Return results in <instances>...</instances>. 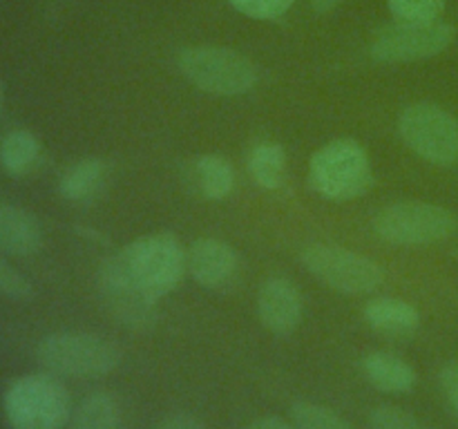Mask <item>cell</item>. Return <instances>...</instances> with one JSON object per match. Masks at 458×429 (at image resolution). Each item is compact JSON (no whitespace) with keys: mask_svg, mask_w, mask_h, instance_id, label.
<instances>
[{"mask_svg":"<svg viewBox=\"0 0 458 429\" xmlns=\"http://www.w3.org/2000/svg\"><path fill=\"white\" fill-rule=\"evenodd\" d=\"M4 418L12 429H63L72 416L65 384L54 374H27L13 380L3 396Z\"/></svg>","mask_w":458,"mask_h":429,"instance_id":"6da1fadb","label":"cell"},{"mask_svg":"<svg viewBox=\"0 0 458 429\" xmlns=\"http://www.w3.org/2000/svg\"><path fill=\"white\" fill-rule=\"evenodd\" d=\"M45 371L65 378H101L121 365V349L112 340L88 331H58L36 347Z\"/></svg>","mask_w":458,"mask_h":429,"instance_id":"7a4b0ae2","label":"cell"},{"mask_svg":"<svg viewBox=\"0 0 458 429\" xmlns=\"http://www.w3.org/2000/svg\"><path fill=\"white\" fill-rule=\"evenodd\" d=\"M177 67L183 79L213 97H240L250 92L259 80V70L249 56L231 47L197 45L177 54Z\"/></svg>","mask_w":458,"mask_h":429,"instance_id":"3957f363","label":"cell"},{"mask_svg":"<svg viewBox=\"0 0 458 429\" xmlns=\"http://www.w3.org/2000/svg\"><path fill=\"white\" fill-rule=\"evenodd\" d=\"M309 181L320 197L352 201L374 186L369 155L356 139H335L322 146L309 164Z\"/></svg>","mask_w":458,"mask_h":429,"instance_id":"277c9868","label":"cell"},{"mask_svg":"<svg viewBox=\"0 0 458 429\" xmlns=\"http://www.w3.org/2000/svg\"><path fill=\"white\" fill-rule=\"evenodd\" d=\"M130 275L155 299L182 284L188 271V250L173 232H150L116 250Z\"/></svg>","mask_w":458,"mask_h":429,"instance_id":"5b68a950","label":"cell"},{"mask_svg":"<svg viewBox=\"0 0 458 429\" xmlns=\"http://www.w3.org/2000/svg\"><path fill=\"white\" fill-rule=\"evenodd\" d=\"M374 232L394 246H428L450 240L458 222L454 213L428 201H396L376 213Z\"/></svg>","mask_w":458,"mask_h":429,"instance_id":"8992f818","label":"cell"},{"mask_svg":"<svg viewBox=\"0 0 458 429\" xmlns=\"http://www.w3.org/2000/svg\"><path fill=\"white\" fill-rule=\"evenodd\" d=\"M398 132L405 146L428 164L443 168L458 164V119L445 107L411 103L398 116Z\"/></svg>","mask_w":458,"mask_h":429,"instance_id":"52a82bcc","label":"cell"},{"mask_svg":"<svg viewBox=\"0 0 458 429\" xmlns=\"http://www.w3.org/2000/svg\"><path fill=\"white\" fill-rule=\"evenodd\" d=\"M456 31L443 21H394L380 27L369 45V56L378 63L428 61L445 52Z\"/></svg>","mask_w":458,"mask_h":429,"instance_id":"ba28073f","label":"cell"},{"mask_svg":"<svg viewBox=\"0 0 458 429\" xmlns=\"http://www.w3.org/2000/svg\"><path fill=\"white\" fill-rule=\"evenodd\" d=\"M304 268L329 289L347 295L374 293L385 282L380 264L334 244H309L300 255Z\"/></svg>","mask_w":458,"mask_h":429,"instance_id":"9c48e42d","label":"cell"},{"mask_svg":"<svg viewBox=\"0 0 458 429\" xmlns=\"http://www.w3.org/2000/svg\"><path fill=\"white\" fill-rule=\"evenodd\" d=\"M97 284L103 307L121 326L130 331H150L157 324L159 299L148 295L139 286L116 253L103 259Z\"/></svg>","mask_w":458,"mask_h":429,"instance_id":"30bf717a","label":"cell"},{"mask_svg":"<svg viewBox=\"0 0 458 429\" xmlns=\"http://www.w3.org/2000/svg\"><path fill=\"white\" fill-rule=\"evenodd\" d=\"M188 273L208 290H226L240 277V255L215 237H199L188 248Z\"/></svg>","mask_w":458,"mask_h":429,"instance_id":"8fae6325","label":"cell"},{"mask_svg":"<svg viewBox=\"0 0 458 429\" xmlns=\"http://www.w3.org/2000/svg\"><path fill=\"white\" fill-rule=\"evenodd\" d=\"M258 313L262 324L276 335H291L302 322V295L286 277H268L258 293Z\"/></svg>","mask_w":458,"mask_h":429,"instance_id":"7c38bea8","label":"cell"},{"mask_svg":"<svg viewBox=\"0 0 458 429\" xmlns=\"http://www.w3.org/2000/svg\"><path fill=\"white\" fill-rule=\"evenodd\" d=\"M45 232L30 210L0 199V253L27 257L43 248Z\"/></svg>","mask_w":458,"mask_h":429,"instance_id":"4fadbf2b","label":"cell"},{"mask_svg":"<svg viewBox=\"0 0 458 429\" xmlns=\"http://www.w3.org/2000/svg\"><path fill=\"white\" fill-rule=\"evenodd\" d=\"M362 315L376 333L387 338H410L420 326L419 308L407 299L389 298V295L367 302Z\"/></svg>","mask_w":458,"mask_h":429,"instance_id":"5bb4252c","label":"cell"},{"mask_svg":"<svg viewBox=\"0 0 458 429\" xmlns=\"http://www.w3.org/2000/svg\"><path fill=\"white\" fill-rule=\"evenodd\" d=\"M360 371L371 387L385 393H407L416 387L414 366L389 351L367 353L360 362Z\"/></svg>","mask_w":458,"mask_h":429,"instance_id":"9a60e30c","label":"cell"},{"mask_svg":"<svg viewBox=\"0 0 458 429\" xmlns=\"http://www.w3.org/2000/svg\"><path fill=\"white\" fill-rule=\"evenodd\" d=\"M43 156V143L31 130L13 128L0 139V168L12 177L34 172Z\"/></svg>","mask_w":458,"mask_h":429,"instance_id":"2e32d148","label":"cell"},{"mask_svg":"<svg viewBox=\"0 0 458 429\" xmlns=\"http://www.w3.org/2000/svg\"><path fill=\"white\" fill-rule=\"evenodd\" d=\"M106 174V164L101 159L85 156V159L74 161L63 170L61 179H58V192H61L63 199L83 204V201H89L101 192Z\"/></svg>","mask_w":458,"mask_h":429,"instance_id":"e0dca14e","label":"cell"},{"mask_svg":"<svg viewBox=\"0 0 458 429\" xmlns=\"http://www.w3.org/2000/svg\"><path fill=\"white\" fill-rule=\"evenodd\" d=\"M192 181L206 199L222 201L235 188V170L222 155H201L192 164Z\"/></svg>","mask_w":458,"mask_h":429,"instance_id":"ac0fdd59","label":"cell"},{"mask_svg":"<svg viewBox=\"0 0 458 429\" xmlns=\"http://www.w3.org/2000/svg\"><path fill=\"white\" fill-rule=\"evenodd\" d=\"M67 429H123L119 400L107 391L89 393L72 411Z\"/></svg>","mask_w":458,"mask_h":429,"instance_id":"d6986e66","label":"cell"},{"mask_svg":"<svg viewBox=\"0 0 458 429\" xmlns=\"http://www.w3.org/2000/svg\"><path fill=\"white\" fill-rule=\"evenodd\" d=\"M249 172L253 181L264 190H277L284 186L286 179V152L280 143L262 141L255 143L249 152Z\"/></svg>","mask_w":458,"mask_h":429,"instance_id":"ffe728a7","label":"cell"},{"mask_svg":"<svg viewBox=\"0 0 458 429\" xmlns=\"http://www.w3.org/2000/svg\"><path fill=\"white\" fill-rule=\"evenodd\" d=\"M291 420L298 429H356L338 411L311 400L295 402L291 407Z\"/></svg>","mask_w":458,"mask_h":429,"instance_id":"44dd1931","label":"cell"},{"mask_svg":"<svg viewBox=\"0 0 458 429\" xmlns=\"http://www.w3.org/2000/svg\"><path fill=\"white\" fill-rule=\"evenodd\" d=\"M447 0H387L396 21H438Z\"/></svg>","mask_w":458,"mask_h":429,"instance_id":"7402d4cb","label":"cell"},{"mask_svg":"<svg viewBox=\"0 0 458 429\" xmlns=\"http://www.w3.org/2000/svg\"><path fill=\"white\" fill-rule=\"evenodd\" d=\"M369 427L371 429H437L428 425L425 420L416 418L407 409L392 405L376 407L369 414Z\"/></svg>","mask_w":458,"mask_h":429,"instance_id":"603a6c76","label":"cell"},{"mask_svg":"<svg viewBox=\"0 0 458 429\" xmlns=\"http://www.w3.org/2000/svg\"><path fill=\"white\" fill-rule=\"evenodd\" d=\"M228 3L255 21H277L293 7L295 0H228Z\"/></svg>","mask_w":458,"mask_h":429,"instance_id":"cb8c5ba5","label":"cell"},{"mask_svg":"<svg viewBox=\"0 0 458 429\" xmlns=\"http://www.w3.org/2000/svg\"><path fill=\"white\" fill-rule=\"evenodd\" d=\"M34 293L31 282L0 255V295L12 299H30Z\"/></svg>","mask_w":458,"mask_h":429,"instance_id":"d4e9b609","label":"cell"},{"mask_svg":"<svg viewBox=\"0 0 458 429\" xmlns=\"http://www.w3.org/2000/svg\"><path fill=\"white\" fill-rule=\"evenodd\" d=\"M438 383H441V391L445 396L447 405L458 418V360H450L443 365L441 374H438Z\"/></svg>","mask_w":458,"mask_h":429,"instance_id":"484cf974","label":"cell"},{"mask_svg":"<svg viewBox=\"0 0 458 429\" xmlns=\"http://www.w3.org/2000/svg\"><path fill=\"white\" fill-rule=\"evenodd\" d=\"M157 429H206V425L197 416L188 414V411H177V414L161 420Z\"/></svg>","mask_w":458,"mask_h":429,"instance_id":"4316f807","label":"cell"},{"mask_svg":"<svg viewBox=\"0 0 458 429\" xmlns=\"http://www.w3.org/2000/svg\"><path fill=\"white\" fill-rule=\"evenodd\" d=\"M246 429H298L293 423H286L280 416H262L255 418Z\"/></svg>","mask_w":458,"mask_h":429,"instance_id":"83f0119b","label":"cell"},{"mask_svg":"<svg viewBox=\"0 0 458 429\" xmlns=\"http://www.w3.org/2000/svg\"><path fill=\"white\" fill-rule=\"evenodd\" d=\"M343 0H311V7L316 13H329L334 12Z\"/></svg>","mask_w":458,"mask_h":429,"instance_id":"f1b7e54d","label":"cell"},{"mask_svg":"<svg viewBox=\"0 0 458 429\" xmlns=\"http://www.w3.org/2000/svg\"><path fill=\"white\" fill-rule=\"evenodd\" d=\"M0 107H3V88H0Z\"/></svg>","mask_w":458,"mask_h":429,"instance_id":"f546056e","label":"cell"}]
</instances>
